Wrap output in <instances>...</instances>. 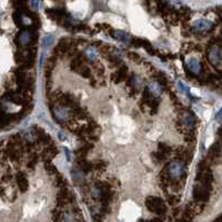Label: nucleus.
Masks as SVG:
<instances>
[{
	"label": "nucleus",
	"mask_w": 222,
	"mask_h": 222,
	"mask_svg": "<svg viewBox=\"0 0 222 222\" xmlns=\"http://www.w3.org/2000/svg\"><path fill=\"white\" fill-rule=\"evenodd\" d=\"M186 172V166L181 161L171 162L168 167V174L173 179H180Z\"/></svg>",
	"instance_id": "f257e3e1"
},
{
	"label": "nucleus",
	"mask_w": 222,
	"mask_h": 222,
	"mask_svg": "<svg viewBox=\"0 0 222 222\" xmlns=\"http://www.w3.org/2000/svg\"><path fill=\"white\" fill-rule=\"evenodd\" d=\"M208 58L210 60V62L214 66H218V64H221L222 61V51L219 47L213 46L212 48L209 50L208 52Z\"/></svg>",
	"instance_id": "f03ea898"
},
{
	"label": "nucleus",
	"mask_w": 222,
	"mask_h": 222,
	"mask_svg": "<svg viewBox=\"0 0 222 222\" xmlns=\"http://www.w3.org/2000/svg\"><path fill=\"white\" fill-rule=\"evenodd\" d=\"M192 27L198 32H207L210 29H212L213 24L209 20H207V19H199V20L193 22Z\"/></svg>",
	"instance_id": "7ed1b4c3"
},
{
	"label": "nucleus",
	"mask_w": 222,
	"mask_h": 222,
	"mask_svg": "<svg viewBox=\"0 0 222 222\" xmlns=\"http://www.w3.org/2000/svg\"><path fill=\"white\" fill-rule=\"evenodd\" d=\"M53 116L58 121H64L69 117V109L62 106L55 107L53 108Z\"/></svg>",
	"instance_id": "20e7f679"
},
{
	"label": "nucleus",
	"mask_w": 222,
	"mask_h": 222,
	"mask_svg": "<svg viewBox=\"0 0 222 222\" xmlns=\"http://www.w3.org/2000/svg\"><path fill=\"white\" fill-rule=\"evenodd\" d=\"M187 67L192 73H195V75H198L201 70V64L198 60L195 58H190L187 62Z\"/></svg>",
	"instance_id": "39448f33"
},
{
	"label": "nucleus",
	"mask_w": 222,
	"mask_h": 222,
	"mask_svg": "<svg viewBox=\"0 0 222 222\" xmlns=\"http://www.w3.org/2000/svg\"><path fill=\"white\" fill-rule=\"evenodd\" d=\"M148 90H149L150 94H151L152 97H159L162 92L161 86L159 85L158 82H151L148 86Z\"/></svg>",
	"instance_id": "423d86ee"
},
{
	"label": "nucleus",
	"mask_w": 222,
	"mask_h": 222,
	"mask_svg": "<svg viewBox=\"0 0 222 222\" xmlns=\"http://www.w3.org/2000/svg\"><path fill=\"white\" fill-rule=\"evenodd\" d=\"M112 36H113V38H116L117 40H119V41H122V42H129V40H130L128 34H126V32H123V31H120V30L115 31Z\"/></svg>",
	"instance_id": "0eeeda50"
},
{
	"label": "nucleus",
	"mask_w": 222,
	"mask_h": 222,
	"mask_svg": "<svg viewBox=\"0 0 222 222\" xmlns=\"http://www.w3.org/2000/svg\"><path fill=\"white\" fill-rule=\"evenodd\" d=\"M85 55L89 60H91V61H94L98 59V51L93 48V47H89V48L86 49Z\"/></svg>",
	"instance_id": "6e6552de"
},
{
	"label": "nucleus",
	"mask_w": 222,
	"mask_h": 222,
	"mask_svg": "<svg viewBox=\"0 0 222 222\" xmlns=\"http://www.w3.org/2000/svg\"><path fill=\"white\" fill-rule=\"evenodd\" d=\"M18 40L21 45H27L29 42V40H30V34L28 31H22L21 34L19 35Z\"/></svg>",
	"instance_id": "1a4fd4ad"
},
{
	"label": "nucleus",
	"mask_w": 222,
	"mask_h": 222,
	"mask_svg": "<svg viewBox=\"0 0 222 222\" xmlns=\"http://www.w3.org/2000/svg\"><path fill=\"white\" fill-rule=\"evenodd\" d=\"M193 122H195V118L190 115V113H186L182 118V123L186 127H190V126L193 125Z\"/></svg>",
	"instance_id": "9d476101"
},
{
	"label": "nucleus",
	"mask_w": 222,
	"mask_h": 222,
	"mask_svg": "<svg viewBox=\"0 0 222 222\" xmlns=\"http://www.w3.org/2000/svg\"><path fill=\"white\" fill-rule=\"evenodd\" d=\"M72 177H73V180L75 181H81L82 180V172L78 169V170H76V169H73L72 170Z\"/></svg>",
	"instance_id": "9b49d317"
},
{
	"label": "nucleus",
	"mask_w": 222,
	"mask_h": 222,
	"mask_svg": "<svg viewBox=\"0 0 222 222\" xmlns=\"http://www.w3.org/2000/svg\"><path fill=\"white\" fill-rule=\"evenodd\" d=\"M216 120H217V121H219V122H222V108L219 110V112L217 113Z\"/></svg>",
	"instance_id": "f8f14e48"
},
{
	"label": "nucleus",
	"mask_w": 222,
	"mask_h": 222,
	"mask_svg": "<svg viewBox=\"0 0 222 222\" xmlns=\"http://www.w3.org/2000/svg\"><path fill=\"white\" fill-rule=\"evenodd\" d=\"M53 41V38L52 37H47V38H45V46H49L50 45V42H52Z\"/></svg>",
	"instance_id": "ddd939ff"
}]
</instances>
